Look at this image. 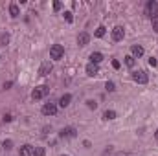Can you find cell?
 <instances>
[{
    "mask_svg": "<svg viewBox=\"0 0 158 156\" xmlns=\"http://www.w3.org/2000/svg\"><path fill=\"white\" fill-rule=\"evenodd\" d=\"M123 63H125V64H127V66H129V68H133V66H134V64H136V59H134V57H133V55H127V57H125V61H123Z\"/></svg>",
    "mask_w": 158,
    "mask_h": 156,
    "instance_id": "16",
    "label": "cell"
},
{
    "mask_svg": "<svg viewBox=\"0 0 158 156\" xmlns=\"http://www.w3.org/2000/svg\"><path fill=\"white\" fill-rule=\"evenodd\" d=\"M133 79H134L136 83H140V85H145V83L149 81V75H147L144 70H136V72H133Z\"/></svg>",
    "mask_w": 158,
    "mask_h": 156,
    "instance_id": "3",
    "label": "cell"
},
{
    "mask_svg": "<svg viewBox=\"0 0 158 156\" xmlns=\"http://www.w3.org/2000/svg\"><path fill=\"white\" fill-rule=\"evenodd\" d=\"M105 88H107L109 92H114V90H116V86H114V83H112V81H107V85H105Z\"/></svg>",
    "mask_w": 158,
    "mask_h": 156,
    "instance_id": "21",
    "label": "cell"
},
{
    "mask_svg": "<svg viewBox=\"0 0 158 156\" xmlns=\"http://www.w3.org/2000/svg\"><path fill=\"white\" fill-rule=\"evenodd\" d=\"M61 156H66V154H61Z\"/></svg>",
    "mask_w": 158,
    "mask_h": 156,
    "instance_id": "30",
    "label": "cell"
},
{
    "mask_svg": "<svg viewBox=\"0 0 158 156\" xmlns=\"http://www.w3.org/2000/svg\"><path fill=\"white\" fill-rule=\"evenodd\" d=\"M88 40H90V35H88L87 31H83V33L77 35V44H79V46H87Z\"/></svg>",
    "mask_w": 158,
    "mask_h": 156,
    "instance_id": "8",
    "label": "cell"
},
{
    "mask_svg": "<svg viewBox=\"0 0 158 156\" xmlns=\"http://www.w3.org/2000/svg\"><path fill=\"white\" fill-rule=\"evenodd\" d=\"M103 118H105V120H116V112H114V110H105Z\"/></svg>",
    "mask_w": 158,
    "mask_h": 156,
    "instance_id": "17",
    "label": "cell"
},
{
    "mask_svg": "<svg viewBox=\"0 0 158 156\" xmlns=\"http://www.w3.org/2000/svg\"><path fill=\"white\" fill-rule=\"evenodd\" d=\"M63 55H64V48H63L61 44H53V46L50 48V57H52L53 61L63 59Z\"/></svg>",
    "mask_w": 158,
    "mask_h": 156,
    "instance_id": "1",
    "label": "cell"
},
{
    "mask_svg": "<svg viewBox=\"0 0 158 156\" xmlns=\"http://www.w3.org/2000/svg\"><path fill=\"white\" fill-rule=\"evenodd\" d=\"M147 15L151 17V18H155V17H158V2H155V0H151V2H147Z\"/></svg>",
    "mask_w": 158,
    "mask_h": 156,
    "instance_id": "5",
    "label": "cell"
},
{
    "mask_svg": "<svg viewBox=\"0 0 158 156\" xmlns=\"http://www.w3.org/2000/svg\"><path fill=\"white\" fill-rule=\"evenodd\" d=\"M53 9L59 11V9H61V2H53Z\"/></svg>",
    "mask_w": 158,
    "mask_h": 156,
    "instance_id": "27",
    "label": "cell"
},
{
    "mask_svg": "<svg viewBox=\"0 0 158 156\" xmlns=\"http://www.w3.org/2000/svg\"><path fill=\"white\" fill-rule=\"evenodd\" d=\"M103 61V53H99V51H92L90 53V63L92 64H99Z\"/></svg>",
    "mask_w": 158,
    "mask_h": 156,
    "instance_id": "11",
    "label": "cell"
},
{
    "mask_svg": "<svg viewBox=\"0 0 158 156\" xmlns=\"http://www.w3.org/2000/svg\"><path fill=\"white\" fill-rule=\"evenodd\" d=\"M52 70H53V64H52L50 61H44V63L40 64V68H39V74H40V75H48Z\"/></svg>",
    "mask_w": 158,
    "mask_h": 156,
    "instance_id": "7",
    "label": "cell"
},
{
    "mask_svg": "<svg viewBox=\"0 0 158 156\" xmlns=\"http://www.w3.org/2000/svg\"><path fill=\"white\" fill-rule=\"evenodd\" d=\"M64 18H66V22H70V24L74 22V15H72L70 11H64Z\"/></svg>",
    "mask_w": 158,
    "mask_h": 156,
    "instance_id": "20",
    "label": "cell"
},
{
    "mask_svg": "<svg viewBox=\"0 0 158 156\" xmlns=\"http://www.w3.org/2000/svg\"><path fill=\"white\" fill-rule=\"evenodd\" d=\"M112 66H114V68L118 70V68H120V61H112Z\"/></svg>",
    "mask_w": 158,
    "mask_h": 156,
    "instance_id": "28",
    "label": "cell"
},
{
    "mask_svg": "<svg viewBox=\"0 0 158 156\" xmlns=\"http://www.w3.org/2000/svg\"><path fill=\"white\" fill-rule=\"evenodd\" d=\"M131 51H133V57H142V55H144V48H142L140 44H134V46L131 48Z\"/></svg>",
    "mask_w": 158,
    "mask_h": 156,
    "instance_id": "14",
    "label": "cell"
},
{
    "mask_svg": "<svg viewBox=\"0 0 158 156\" xmlns=\"http://www.w3.org/2000/svg\"><path fill=\"white\" fill-rule=\"evenodd\" d=\"M87 105H88V108H96V107H98L96 101H87Z\"/></svg>",
    "mask_w": 158,
    "mask_h": 156,
    "instance_id": "25",
    "label": "cell"
},
{
    "mask_svg": "<svg viewBox=\"0 0 158 156\" xmlns=\"http://www.w3.org/2000/svg\"><path fill=\"white\" fill-rule=\"evenodd\" d=\"M123 37H125V29L121 28V26H116L114 29H112V40H123Z\"/></svg>",
    "mask_w": 158,
    "mask_h": 156,
    "instance_id": "6",
    "label": "cell"
},
{
    "mask_svg": "<svg viewBox=\"0 0 158 156\" xmlns=\"http://www.w3.org/2000/svg\"><path fill=\"white\" fill-rule=\"evenodd\" d=\"M48 94H50V86L42 85V86H37V88L31 92V97H33V99H42V97H46Z\"/></svg>",
    "mask_w": 158,
    "mask_h": 156,
    "instance_id": "2",
    "label": "cell"
},
{
    "mask_svg": "<svg viewBox=\"0 0 158 156\" xmlns=\"http://www.w3.org/2000/svg\"><path fill=\"white\" fill-rule=\"evenodd\" d=\"M70 101H72V96H70V94H63V96H61V99H59V107H63V108H64V107H68V105H70Z\"/></svg>",
    "mask_w": 158,
    "mask_h": 156,
    "instance_id": "12",
    "label": "cell"
},
{
    "mask_svg": "<svg viewBox=\"0 0 158 156\" xmlns=\"http://www.w3.org/2000/svg\"><path fill=\"white\" fill-rule=\"evenodd\" d=\"M44 154H46L44 147H35V149H33V156H44Z\"/></svg>",
    "mask_w": 158,
    "mask_h": 156,
    "instance_id": "18",
    "label": "cell"
},
{
    "mask_svg": "<svg viewBox=\"0 0 158 156\" xmlns=\"http://www.w3.org/2000/svg\"><path fill=\"white\" fill-rule=\"evenodd\" d=\"M74 136H75V129H74V127L61 131V138H74Z\"/></svg>",
    "mask_w": 158,
    "mask_h": 156,
    "instance_id": "13",
    "label": "cell"
},
{
    "mask_svg": "<svg viewBox=\"0 0 158 156\" xmlns=\"http://www.w3.org/2000/svg\"><path fill=\"white\" fill-rule=\"evenodd\" d=\"M149 64H151V66L155 68V66H156V64H158V61H156V59H155V57H151V59H149Z\"/></svg>",
    "mask_w": 158,
    "mask_h": 156,
    "instance_id": "26",
    "label": "cell"
},
{
    "mask_svg": "<svg viewBox=\"0 0 158 156\" xmlns=\"http://www.w3.org/2000/svg\"><path fill=\"white\" fill-rule=\"evenodd\" d=\"M18 156H33V147L31 145H22L18 149Z\"/></svg>",
    "mask_w": 158,
    "mask_h": 156,
    "instance_id": "10",
    "label": "cell"
},
{
    "mask_svg": "<svg viewBox=\"0 0 158 156\" xmlns=\"http://www.w3.org/2000/svg\"><path fill=\"white\" fill-rule=\"evenodd\" d=\"M153 29L158 33V17H155V18H153Z\"/></svg>",
    "mask_w": 158,
    "mask_h": 156,
    "instance_id": "24",
    "label": "cell"
},
{
    "mask_svg": "<svg viewBox=\"0 0 158 156\" xmlns=\"http://www.w3.org/2000/svg\"><path fill=\"white\" fill-rule=\"evenodd\" d=\"M2 145H4V149H11V147H13V142H11V140H6Z\"/></svg>",
    "mask_w": 158,
    "mask_h": 156,
    "instance_id": "23",
    "label": "cell"
},
{
    "mask_svg": "<svg viewBox=\"0 0 158 156\" xmlns=\"http://www.w3.org/2000/svg\"><path fill=\"white\" fill-rule=\"evenodd\" d=\"M155 138H156V140H158V131H156V132H155Z\"/></svg>",
    "mask_w": 158,
    "mask_h": 156,
    "instance_id": "29",
    "label": "cell"
},
{
    "mask_svg": "<svg viewBox=\"0 0 158 156\" xmlns=\"http://www.w3.org/2000/svg\"><path fill=\"white\" fill-rule=\"evenodd\" d=\"M9 13H11V17H18V15H20L18 6H17V4H11V6H9Z\"/></svg>",
    "mask_w": 158,
    "mask_h": 156,
    "instance_id": "15",
    "label": "cell"
},
{
    "mask_svg": "<svg viewBox=\"0 0 158 156\" xmlns=\"http://www.w3.org/2000/svg\"><path fill=\"white\" fill-rule=\"evenodd\" d=\"M42 114L44 116H55L57 114V105L55 103H44L42 105Z\"/></svg>",
    "mask_w": 158,
    "mask_h": 156,
    "instance_id": "4",
    "label": "cell"
},
{
    "mask_svg": "<svg viewBox=\"0 0 158 156\" xmlns=\"http://www.w3.org/2000/svg\"><path fill=\"white\" fill-rule=\"evenodd\" d=\"M103 35H105V28H103V26H99V28L96 29V37H103Z\"/></svg>",
    "mask_w": 158,
    "mask_h": 156,
    "instance_id": "22",
    "label": "cell"
},
{
    "mask_svg": "<svg viewBox=\"0 0 158 156\" xmlns=\"http://www.w3.org/2000/svg\"><path fill=\"white\" fill-rule=\"evenodd\" d=\"M7 42H9V35H7V33H2V35H0V44L6 46Z\"/></svg>",
    "mask_w": 158,
    "mask_h": 156,
    "instance_id": "19",
    "label": "cell"
},
{
    "mask_svg": "<svg viewBox=\"0 0 158 156\" xmlns=\"http://www.w3.org/2000/svg\"><path fill=\"white\" fill-rule=\"evenodd\" d=\"M98 74H99V68H98V64H92V63H88V64H87V75L94 77V75H98Z\"/></svg>",
    "mask_w": 158,
    "mask_h": 156,
    "instance_id": "9",
    "label": "cell"
}]
</instances>
